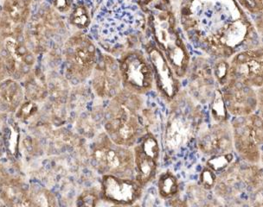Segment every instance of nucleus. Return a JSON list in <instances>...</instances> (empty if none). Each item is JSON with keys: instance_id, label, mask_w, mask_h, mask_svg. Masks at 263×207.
Instances as JSON below:
<instances>
[{"instance_id": "1", "label": "nucleus", "mask_w": 263, "mask_h": 207, "mask_svg": "<svg viewBox=\"0 0 263 207\" xmlns=\"http://www.w3.org/2000/svg\"><path fill=\"white\" fill-rule=\"evenodd\" d=\"M174 5L184 37L209 58L230 59L262 47L252 16L236 0H179Z\"/></svg>"}, {"instance_id": "2", "label": "nucleus", "mask_w": 263, "mask_h": 207, "mask_svg": "<svg viewBox=\"0 0 263 207\" xmlns=\"http://www.w3.org/2000/svg\"><path fill=\"white\" fill-rule=\"evenodd\" d=\"M88 30L96 45L116 58L148 37L146 16L135 0H100Z\"/></svg>"}, {"instance_id": "3", "label": "nucleus", "mask_w": 263, "mask_h": 207, "mask_svg": "<svg viewBox=\"0 0 263 207\" xmlns=\"http://www.w3.org/2000/svg\"><path fill=\"white\" fill-rule=\"evenodd\" d=\"M146 16L148 37L163 53L179 79L186 75L192 55L171 0H135Z\"/></svg>"}, {"instance_id": "4", "label": "nucleus", "mask_w": 263, "mask_h": 207, "mask_svg": "<svg viewBox=\"0 0 263 207\" xmlns=\"http://www.w3.org/2000/svg\"><path fill=\"white\" fill-rule=\"evenodd\" d=\"M144 103L143 95L124 88L109 99L103 114V129L112 142L133 148L146 132L141 117Z\"/></svg>"}, {"instance_id": "5", "label": "nucleus", "mask_w": 263, "mask_h": 207, "mask_svg": "<svg viewBox=\"0 0 263 207\" xmlns=\"http://www.w3.org/2000/svg\"><path fill=\"white\" fill-rule=\"evenodd\" d=\"M169 106L164 143L165 150L173 154L189 144L197 136L202 126V112L200 105L185 89H182Z\"/></svg>"}, {"instance_id": "6", "label": "nucleus", "mask_w": 263, "mask_h": 207, "mask_svg": "<svg viewBox=\"0 0 263 207\" xmlns=\"http://www.w3.org/2000/svg\"><path fill=\"white\" fill-rule=\"evenodd\" d=\"M98 47L85 31L77 30L69 35L61 49L63 77L71 87L90 79L99 56Z\"/></svg>"}, {"instance_id": "7", "label": "nucleus", "mask_w": 263, "mask_h": 207, "mask_svg": "<svg viewBox=\"0 0 263 207\" xmlns=\"http://www.w3.org/2000/svg\"><path fill=\"white\" fill-rule=\"evenodd\" d=\"M67 31V24L62 15L49 4L43 3L30 15L24 30V38L30 50L39 55L52 50L64 38Z\"/></svg>"}, {"instance_id": "8", "label": "nucleus", "mask_w": 263, "mask_h": 207, "mask_svg": "<svg viewBox=\"0 0 263 207\" xmlns=\"http://www.w3.org/2000/svg\"><path fill=\"white\" fill-rule=\"evenodd\" d=\"M262 169L260 164L247 161H235L224 171L217 175L213 190L217 197L224 201L245 200L247 194H262Z\"/></svg>"}, {"instance_id": "9", "label": "nucleus", "mask_w": 263, "mask_h": 207, "mask_svg": "<svg viewBox=\"0 0 263 207\" xmlns=\"http://www.w3.org/2000/svg\"><path fill=\"white\" fill-rule=\"evenodd\" d=\"M91 166L99 175L135 179L133 148L116 144L104 131L96 136L89 153Z\"/></svg>"}, {"instance_id": "10", "label": "nucleus", "mask_w": 263, "mask_h": 207, "mask_svg": "<svg viewBox=\"0 0 263 207\" xmlns=\"http://www.w3.org/2000/svg\"><path fill=\"white\" fill-rule=\"evenodd\" d=\"M233 147L242 161L261 163L263 143L262 118L257 113L235 117L230 125Z\"/></svg>"}, {"instance_id": "11", "label": "nucleus", "mask_w": 263, "mask_h": 207, "mask_svg": "<svg viewBox=\"0 0 263 207\" xmlns=\"http://www.w3.org/2000/svg\"><path fill=\"white\" fill-rule=\"evenodd\" d=\"M117 59L124 89L143 96L154 90V72L144 49H130Z\"/></svg>"}, {"instance_id": "12", "label": "nucleus", "mask_w": 263, "mask_h": 207, "mask_svg": "<svg viewBox=\"0 0 263 207\" xmlns=\"http://www.w3.org/2000/svg\"><path fill=\"white\" fill-rule=\"evenodd\" d=\"M141 47L147 55L153 68L154 88L159 97L169 105L183 89L181 79L151 39L149 37L145 39Z\"/></svg>"}, {"instance_id": "13", "label": "nucleus", "mask_w": 263, "mask_h": 207, "mask_svg": "<svg viewBox=\"0 0 263 207\" xmlns=\"http://www.w3.org/2000/svg\"><path fill=\"white\" fill-rule=\"evenodd\" d=\"M0 55L9 77L18 81L36 67V55L28 47L24 35L0 38Z\"/></svg>"}, {"instance_id": "14", "label": "nucleus", "mask_w": 263, "mask_h": 207, "mask_svg": "<svg viewBox=\"0 0 263 207\" xmlns=\"http://www.w3.org/2000/svg\"><path fill=\"white\" fill-rule=\"evenodd\" d=\"M89 79L93 95L102 100L114 98L123 88L118 59L105 52H100Z\"/></svg>"}, {"instance_id": "15", "label": "nucleus", "mask_w": 263, "mask_h": 207, "mask_svg": "<svg viewBox=\"0 0 263 207\" xmlns=\"http://www.w3.org/2000/svg\"><path fill=\"white\" fill-rule=\"evenodd\" d=\"M186 90L189 95L198 104L211 102L217 88L214 79L211 63L206 55L192 58L186 75Z\"/></svg>"}, {"instance_id": "16", "label": "nucleus", "mask_w": 263, "mask_h": 207, "mask_svg": "<svg viewBox=\"0 0 263 207\" xmlns=\"http://www.w3.org/2000/svg\"><path fill=\"white\" fill-rule=\"evenodd\" d=\"M229 60L230 79H235L255 89L262 88V47L238 52Z\"/></svg>"}, {"instance_id": "17", "label": "nucleus", "mask_w": 263, "mask_h": 207, "mask_svg": "<svg viewBox=\"0 0 263 207\" xmlns=\"http://www.w3.org/2000/svg\"><path fill=\"white\" fill-rule=\"evenodd\" d=\"M229 114L243 117L255 113L261 106V89H255L235 79H230L220 88Z\"/></svg>"}, {"instance_id": "18", "label": "nucleus", "mask_w": 263, "mask_h": 207, "mask_svg": "<svg viewBox=\"0 0 263 207\" xmlns=\"http://www.w3.org/2000/svg\"><path fill=\"white\" fill-rule=\"evenodd\" d=\"M143 189L135 179L107 175H102L100 193L102 201L108 204L130 206L141 199Z\"/></svg>"}, {"instance_id": "19", "label": "nucleus", "mask_w": 263, "mask_h": 207, "mask_svg": "<svg viewBox=\"0 0 263 207\" xmlns=\"http://www.w3.org/2000/svg\"><path fill=\"white\" fill-rule=\"evenodd\" d=\"M31 13V0H4L0 10V38L24 35Z\"/></svg>"}, {"instance_id": "20", "label": "nucleus", "mask_w": 263, "mask_h": 207, "mask_svg": "<svg viewBox=\"0 0 263 207\" xmlns=\"http://www.w3.org/2000/svg\"><path fill=\"white\" fill-rule=\"evenodd\" d=\"M197 147L203 155H220L233 152V139L231 126L228 122L215 123L202 128L197 133Z\"/></svg>"}, {"instance_id": "21", "label": "nucleus", "mask_w": 263, "mask_h": 207, "mask_svg": "<svg viewBox=\"0 0 263 207\" xmlns=\"http://www.w3.org/2000/svg\"><path fill=\"white\" fill-rule=\"evenodd\" d=\"M0 200L8 206H30L29 187L22 179L0 169Z\"/></svg>"}, {"instance_id": "22", "label": "nucleus", "mask_w": 263, "mask_h": 207, "mask_svg": "<svg viewBox=\"0 0 263 207\" xmlns=\"http://www.w3.org/2000/svg\"><path fill=\"white\" fill-rule=\"evenodd\" d=\"M25 99L20 81L10 77L0 81V114L15 113Z\"/></svg>"}, {"instance_id": "23", "label": "nucleus", "mask_w": 263, "mask_h": 207, "mask_svg": "<svg viewBox=\"0 0 263 207\" xmlns=\"http://www.w3.org/2000/svg\"><path fill=\"white\" fill-rule=\"evenodd\" d=\"M135 156V179L143 188L156 178L159 161L143 152L140 146L133 147Z\"/></svg>"}, {"instance_id": "24", "label": "nucleus", "mask_w": 263, "mask_h": 207, "mask_svg": "<svg viewBox=\"0 0 263 207\" xmlns=\"http://www.w3.org/2000/svg\"><path fill=\"white\" fill-rule=\"evenodd\" d=\"M23 80L25 99L42 103L48 98L47 75L37 67L33 68Z\"/></svg>"}, {"instance_id": "25", "label": "nucleus", "mask_w": 263, "mask_h": 207, "mask_svg": "<svg viewBox=\"0 0 263 207\" xmlns=\"http://www.w3.org/2000/svg\"><path fill=\"white\" fill-rule=\"evenodd\" d=\"M93 7L88 0L76 1L73 8L68 15V23L77 30L85 31L90 27L93 16Z\"/></svg>"}, {"instance_id": "26", "label": "nucleus", "mask_w": 263, "mask_h": 207, "mask_svg": "<svg viewBox=\"0 0 263 207\" xmlns=\"http://www.w3.org/2000/svg\"><path fill=\"white\" fill-rule=\"evenodd\" d=\"M158 191L161 199L170 200L178 196L180 187L179 181L175 174L172 170H165L159 175L158 180Z\"/></svg>"}, {"instance_id": "27", "label": "nucleus", "mask_w": 263, "mask_h": 207, "mask_svg": "<svg viewBox=\"0 0 263 207\" xmlns=\"http://www.w3.org/2000/svg\"><path fill=\"white\" fill-rule=\"evenodd\" d=\"M29 199L31 206H55L58 202L49 189L39 184L29 187Z\"/></svg>"}, {"instance_id": "28", "label": "nucleus", "mask_w": 263, "mask_h": 207, "mask_svg": "<svg viewBox=\"0 0 263 207\" xmlns=\"http://www.w3.org/2000/svg\"><path fill=\"white\" fill-rule=\"evenodd\" d=\"M211 117L216 123H224L229 121V112L225 106L222 91L219 88H216L211 99Z\"/></svg>"}, {"instance_id": "29", "label": "nucleus", "mask_w": 263, "mask_h": 207, "mask_svg": "<svg viewBox=\"0 0 263 207\" xmlns=\"http://www.w3.org/2000/svg\"><path fill=\"white\" fill-rule=\"evenodd\" d=\"M214 79L217 88H222L230 80V60L225 58L212 59L211 63Z\"/></svg>"}, {"instance_id": "30", "label": "nucleus", "mask_w": 263, "mask_h": 207, "mask_svg": "<svg viewBox=\"0 0 263 207\" xmlns=\"http://www.w3.org/2000/svg\"><path fill=\"white\" fill-rule=\"evenodd\" d=\"M137 144L140 146L143 152H145L146 155L159 161L160 147H159L158 139L156 136H154V133L146 131L139 139Z\"/></svg>"}, {"instance_id": "31", "label": "nucleus", "mask_w": 263, "mask_h": 207, "mask_svg": "<svg viewBox=\"0 0 263 207\" xmlns=\"http://www.w3.org/2000/svg\"><path fill=\"white\" fill-rule=\"evenodd\" d=\"M234 161L233 153H225L220 155H211L206 161V167L215 172L217 175L224 171Z\"/></svg>"}, {"instance_id": "32", "label": "nucleus", "mask_w": 263, "mask_h": 207, "mask_svg": "<svg viewBox=\"0 0 263 207\" xmlns=\"http://www.w3.org/2000/svg\"><path fill=\"white\" fill-rule=\"evenodd\" d=\"M102 200L100 189L88 188L82 192L77 199V206H97Z\"/></svg>"}, {"instance_id": "33", "label": "nucleus", "mask_w": 263, "mask_h": 207, "mask_svg": "<svg viewBox=\"0 0 263 207\" xmlns=\"http://www.w3.org/2000/svg\"><path fill=\"white\" fill-rule=\"evenodd\" d=\"M39 103L25 99L15 113H16V118L25 121V120L30 119V117L33 116H35L39 112Z\"/></svg>"}, {"instance_id": "34", "label": "nucleus", "mask_w": 263, "mask_h": 207, "mask_svg": "<svg viewBox=\"0 0 263 207\" xmlns=\"http://www.w3.org/2000/svg\"><path fill=\"white\" fill-rule=\"evenodd\" d=\"M251 16L262 15L263 0H236Z\"/></svg>"}, {"instance_id": "35", "label": "nucleus", "mask_w": 263, "mask_h": 207, "mask_svg": "<svg viewBox=\"0 0 263 207\" xmlns=\"http://www.w3.org/2000/svg\"><path fill=\"white\" fill-rule=\"evenodd\" d=\"M217 175L208 167L202 170L199 175V185L206 190H212L217 183Z\"/></svg>"}, {"instance_id": "36", "label": "nucleus", "mask_w": 263, "mask_h": 207, "mask_svg": "<svg viewBox=\"0 0 263 207\" xmlns=\"http://www.w3.org/2000/svg\"><path fill=\"white\" fill-rule=\"evenodd\" d=\"M76 3V0H49V4L52 6L55 11L60 15H69L73 6Z\"/></svg>"}, {"instance_id": "37", "label": "nucleus", "mask_w": 263, "mask_h": 207, "mask_svg": "<svg viewBox=\"0 0 263 207\" xmlns=\"http://www.w3.org/2000/svg\"><path fill=\"white\" fill-rule=\"evenodd\" d=\"M8 77L9 75L7 74V71H6L5 64H4L3 59H2V56L0 55V81L6 79V78H8Z\"/></svg>"}, {"instance_id": "38", "label": "nucleus", "mask_w": 263, "mask_h": 207, "mask_svg": "<svg viewBox=\"0 0 263 207\" xmlns=\"http://www.w3.org/2000/svg\"><path fill=\"white\" fill-rule=\"evenodd\" d=\"M5 153V143L2 136H0V159L2 158V156Z\"/></svg>"}, {"instance_id": "39", "label": "nucleus", "mask_w": 263, "mask_h": 207, "mask_svg": "<svg viewBox=\"0 0 263 207\" xmlns=\"http://www.w3.org/2000/svg\"><path fill=\"white\" fill-rule=\"evenodd\" d=\"M31 1H32V3L33 2H36V3H41V2H43L44 0H31Z\"/></svg>"}, {"instance_id": "40", "label": "nucleus", "mask_w": 263, "mask_h": 207, "mask_svg": "<svg viewBox=\"0 0 263 207\" xmlns=\"http://www.w3.org/2000/svg\"><path fill=\"white\" fill-rule=\"evenodd\" d=\"M171 1H172V2H173V4H176V3H178V1H179V0H171Z\"/></svg>"}, {"instance_id": "41", "label": "nucleus", "mask_w": 263, "mask_h": 207, "mask_svg": "<svg viewBox=\"0 0 263 207\" xmlns=\"http://www.w3.org/2000/svg\"><path fill=\"white\" fill-rule=\"evenodd\" d=\"M0 122H1V114H0Z\"/></svg>"}]
</instances>
